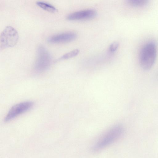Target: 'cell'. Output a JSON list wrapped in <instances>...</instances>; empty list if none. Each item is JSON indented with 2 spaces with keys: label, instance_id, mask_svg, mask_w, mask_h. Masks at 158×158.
<instances>
[{
  "label": "cell",
  "instance_id": "obj_1",
  "mask_svg": "<svg viewBox=\"0 0 158 158\" xmlns=\"http://www.w3.org/2000/svg\"><path fill=\"white\" fill-rule=\"evenodd\" d=\"M124 132V128L121 125L112 127L98 139L92 148V151L97 152L106 148L120 138Z\"/></svg>",
  "mask_w": 158,
  "mask_h": 158
},
{
  "label": "cell",
  "instance_id": "obj_2",
  "mask_svg": "<svg viewBox=\"0 0 158 158\" xmlns=\"http://www.w3.org/2000/svg\"><path fill=\"white\" fill-rule=\"evenodd\" d=\"M156 56V46L154 42L150 41L144 44L140 50L139 55L141 67L145 70L150 69L155 62Z\"/></svg>",
  "mask_w": 158,
  "mask_h": 158
},
{
  "label": "cell",
  "instance_id": "obj_3",
  "mask_svg": "<svg viewBox=\"0 0 158 158\" xmlns=\"http://www.w3.org/2000/svg\"><path fill=\"white\" fill-rule=\"evenodd\" d=\"M51 62V57L49 52L44 46H39L34 66V71L37 73H43L49 68Z\"/></svg>",
  "mask_w": 158,
  "mask_h": 158
},
{
  "label": "cell",
  "instance_id": "obj_4",
  "mask_svg": "<svg viewBox=\"0 0 158 158\" xmlns=\"http://www.w3.org/2000/svg\"><path fill=\"white\" fill-rule=\"evenodd\" d=\"M19 39V34L15 28L11 26L6 27L0 35V50L14 47L18 42Z\"/></svg>",
  "mask_w": 158,
  "mask_h": 158
},
{
  "label": "cell",
  "instance_id": "obj_5",
  "mask_svg": "<svg viewBox=\"0 0 158 158\" xmlns=\"http://www.w3.org/2000/svg\"><path fill=\"white\" fill-rule=\"evenodd\" d=\"M33 103L31 101H26L18 103L12 106L4 118V121L8 122L30 110Z\"/></svg>",
  "mask_w": 158,
  "mask_h": 158
},
{
  "label": "cell",
  "instance_id": "obj_6",
  "mask_svg": "<svg viewBox=\"0 0 158 158\" xmlns=\"http://www.w3.org/2000/svg\"><path fill=\"white\" fill-rule=\"evenodd\" d=\"M77 36V34L74 32L66 31L52 35L47 40L49 43L51 44L64 43L74 40Z\"/></svg>",
  "mask_w": 158,
  "mask_h": 158
},
{
  "label": "cell",
  "instance_id": "obj_7",
  "mask_svg": "<svg viewBox=\"0 0 158 158\" xmlns=\"http://www.w3.org/2000/svg\"><path fill=\"white\" fill-rule=\"evenodd\" d=\"M97 12L93 9H87L74 12L68 15L66 18L69 20L89 19L95 17Z\"/></svg>",
  "mask_w": 158,
  "mask_h": 158
},
{
  "label": "cell",
  "instance_id": "obj_8",
  "mask_svg": "<svg viewBox=\"0 0 158 158\" xmlns=\"http://www.w3.org/2000/svg\"><path fill=\"white\" fill-rule=\"evenodd\" d=\"M36 3L41 8L49 12L54 13L58 11V10L55 6L48 3L38 1L36 2Z\"/></svg>",
  "mask_w": 158,
  "mask_h": 158
},
{
  "label": "cell",
  "instance_id": "obj_9",
  "mask_svg": "<svg viewBox=\"0 0 158 158\" xmlns=\"http://www.w3.org/2000/svg\"><path fill=\"white\" fill-rule=\"evenodd\" d=\"M80 51L79 49H74L64 54L60 58V59L65 60L72 58L77 55Z\"/></svg>",
  "mask_w": 158,
  "mask_h": 158
},
{
  "label": "cell",
  "instance_id": "obj_10",
  "mask_svg": "<svg viewBox=\"0 0 158 158\" xmlns=\"http://www.w3.org/2000/svg\"><path fill=\"white\" fill-rule=\"evenodd\" d=\"M148 0H127V3L129 5L135 6H141L148 3Z\"/></svg>",
  "mask_w": 158,
  "mask_h": 158
},
{
  "label": "cell",
  "instance_id": "obj_11",
  "mask_svg": "<svg viewBox=\"0 0 158 158\" xmlns=\"http://www.w3.org/2000/svg\"><path fill=\"white\" fill-rule=\"evenodd\" d=\"M119 44L117 42H114L112 43L109 47V50L111 52H115L118 48Z\"/></svg>",
  "mask_w": 158,
  "mask_h": 158
}]
</instances>
